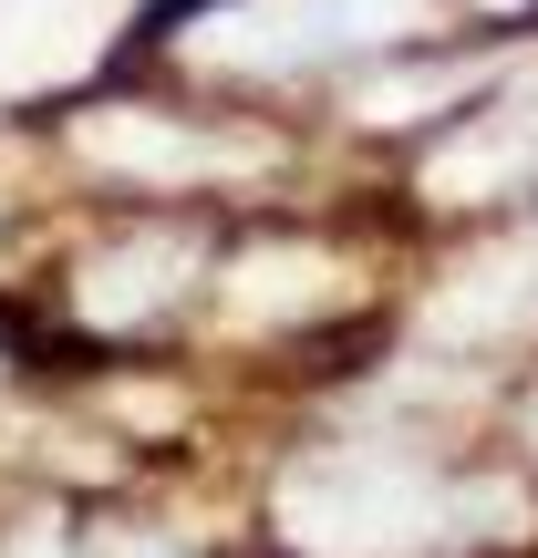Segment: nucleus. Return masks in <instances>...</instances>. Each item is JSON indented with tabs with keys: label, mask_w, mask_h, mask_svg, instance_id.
I'll return each instance as SVG.
<instances>
[{
	"label": "nucleus",
	"mask_w": 538,
	"mask_h": 558,
	"mask_svg": "<svg viewBox=\"0 0 538 558\" xmlns=\"http://www.w3.org/2000/svg\"><path fill=\"white\" fill-rule=\"evenodd\" d=\"M445 497L394 456H311L279 476V538L311 558H404L425 548Z\"/></svg>",
	"instance_id": "obj_1"
},
{
	"label": "nucleus",
	"mask_w": 538,
	"mask_h": 558,
	"mask_svg": "<svg viewBox=\"0 0 538 558\" xmlns=\"http://www.w3.org/2000/svg\"><path fill=\"white\" fill-rule=\"evenodd\" d=\"M83 156L124 166V177H239V166H260V145H218L166 114H83Z\"/></svg>",
	"instance_id": "obj_2"
},
{
	"label": "nucleus",
	"mask_w": 538,
	"mask_h": 558,
	"mask_svg": "<svg viewBox=\"0 0 538 558\" xmlns=\"http://www.w3.org/2000/svg\"><path fill=\"white\" fill-rule=\"evenodd\" d=\"M445 341H498V331H538V248H498V259L456 269L435 300Z\"/></svg>",
	"instance_id": "obj_3"
},
{
	"label": "nucleus",
	"mask_w": 538,
	"mask_h": 558,
	"mask_svg": "<svg viewBox=\"0 0 538 558\" xmlns=\"http://www.w3.org/2000/svg\"><path fill=\"white\" fill-rule=\"evenodd\" d=\"M177 290H187V248L177 239H135V248H104L73 300H83L94 331H124V320H145L156 300H177Z\"/></svg>",
	"instance_id": "obj_4"
},
{
	"label": "nucleus",
	"mask_w": 538,
	"mask_h": 558,
	"mask_svg": "<svg viewBox=\"0 0 538 558\" xmlns=\"http://www.w3.org/2000/svg\"><path fill=\"white\" fill-rule=\"evenodd\" d=\"M228 300H239V320H300L321 300H342V259L332 248H249L228 269Z\"/></svg>",
	"instance_id": "obj_5"
},
{
	"label": "nucleus",
	"mask_w": 538,
	"mask_h": 558,
	"mask_svg": "<svg viewBox=\"0 0 538 558\" xmlns=\"http://www.w3.org/2000/svg\"><path fill=\"white\" fill-rule=\"evenodd\" d=\"M187 52L198 62H300V32L279 0H228V11L187 21Z\"/></svg>",
	"instance_id": "obj_6"
},
{
	"label": "nucleus",
	"mask_w": 538,
	"mask_h": 558,
	"mask_svg": "<svg viewBox=\"0 0 538 558\" xmlns=\"http://www.w3.org/2000/svg\"><path fill=\"white\" fill-rule=\"evenodd\" d=\"M290 11V32H300V62L311 52H342V41H394V32H415L425 21V0H279Z\"/></svg>",
	"instance_id": "obj_7"
},
{
	"label": "nucleus",
	"mask_w": 538,
	"mask_h": 558,
	"mask_svg": "<svg viewBox=\"0 0 538 558\" xmlns=\"http://www.w3.org/2000/svg\"><path fill=\"white\" fill-rule=\"evenodd\" d=\"M466 83H477V73H456V62H445V73H404V83H373L362 114H435V104H456Z\"/></svg>",
	"instance_id": "obj_8"
},
{
	"label": "nucleus",
	"mask_w": 538,
	"mask_h": 558,
	"mask_svg": "<svg viewBox=\"0 0 538 558\" xmlns=\"http://www.w3.org/2000/svg\"><path fill=\"white\" fill-rule=\"evenodd\" d=\"M507 166H518V145H456V156L425 166V186H435V197H477V186H498Z\"/></svg>",
	"instance_id": "obj_9"
},
{
	"label": "nucleus",
	"mask_w": 538,
	"mask_h": 558,
	"mask_svg": "<svg viewBox=\"0 0 538 558\" xmlns=\"http://www.w3.org/2000/svg\"><path fill=\"white\" fill-rule=\"evenodd\" d=\"M435 527H528V497L518 486H466V497H445Z\"/></svg>",
	"instance_id": "obj_10"
},
{
	"label": "nucleus",
	"mask_w": 538,
	"mask_h": 558,
	"mask_svg": "<svg viewBox=\"0 0 538 558\" xmlns=\"http://www.w3.org/2000/svg\"><path fill=\"white\" fill-rule=\"evenodd\" d=\"M104 558H177L166 538H124V548H104Z\"/></svg>",
	"instance_id": "obj_11"
},
{
	"label": "nucleus",
	"mask_w": 538,
	"mask_h": 558,
	"mask_svg": "<svg viewBox=\"0 0 538 558\" xmlns=\"http://www.w3.org/2000/svg\"><path fill=\"white\" fill-rule=\"evenodd\" d=\"M487 11H518V0H487Z\"/></svg>",
	"instance_id": "obj_12"
},
{
	"label": "nucleus",
	"mask_w": 538,
	"mask_h": 558,
	"mask_svg": "<svg viewBox=\"0 0 538 558\" xmlns=\"http://www.w3.org/2000/svg\"><path fill=\"white\" fill-rule=\"evenodd\" d=\"M528 435H538V424H528Z\"/></svg>",
	"instance_id": "obj_13"
}]
</instances>
